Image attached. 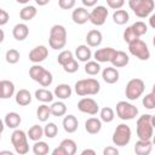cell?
<instances>
[{
	"label": "cell",
	"instance_id": "cell-1",
	"mask_svg": "<svg viewBox=\"0 0 155 155\" xmlns=\"http://www.w3.org/2000/svg\"><path fill=\"white\" fill-rule=\"evenodd\" d=\"M155 127V117L150 114H143L138 117L136 124V132L138 139L142 140H151Z\"/></svg>",
	"mask_w": 155,
	"mask_h": 155
},
{
	"label": "cell",
	"instance_id": "cell-2",
	"mask_svg": "<svg viewBox=\"0 0 155 155\" xmlns=\"http://www.w3.org/2000/svg\"><path fill=\"white\" fill-rule=\"evenodd\" d=\"M75 92L80 97L85 96H94L101 91V84L98 80L93 78L81 79L75 82Z\"/></svg>",
	"mask_w": 155,
	"mask_h": 155
},
{
	"label": "cell",
	"instance_id": "cell-3",
	"mask_svg": "<svg viewBox=\"0 0 155 155\" xmlns=\"http://www.w3.org/2000/svg\"><path fill=\"white\" fill-rule=\"evenodd\" d=\"M48 45L53 50H62L67 45V29L62 24H54L50 29Z\"/></svg>",
	"mask_w": 155,
	"mask_h": 155
},
{
	"label": "cell",
	"instance_id": "cell-4",
	"mask_svg": "<svg viewBox=\"0 0 155 155\" xmlns=\"http://www.w3.org/2000/svg\"><path fill=\"white\" fill-rule=\"evenodd\" d=\"M128 6L137 17L145 18L153 12L155 2L154 0H128Z\"/></svg>",
	"mask_w": 155,
	"mask_h": 155
},
{
	"label": "cell",
	"instance_id": "cell-5",
	"mask_svg": "<svg viewBox=\"0 0 155 155\" xmlns=\"http://www.w3.org/2000/svg\"><path fill=\"white\" fill-rule=\"evenodd\" d=\"M11 143L13 145L15 151L19 155H25L29 151L28 136L23 130L15 128V131L11 134Z\"/></svg>",
	"mask_w": 155,
	"mask_h": 155
},
{
	"label": "cell",
	"instance_id": "cell-6",
	"mask_svg": "<svg viewBox=\"0 0 155 155\" xmlns=\"http://www.w3.org/2000/svg\"><path fill=\"white\" fill-rule=\"evenodd\" d=\"M131 138H132L131 127L126 124H120L114 130L111 140L116 147H125L131 142Z\"/></svg>",
	"mask_w": 155,
	"mask_h": 155
},
{
	"label": "cell",
	"instance_id": "cell-7",
	"mask_svg": "<svg viewBox=\"0 0 155 155\" xmlns=\"http://www.w3.org/2000/svg\"><path fill=\"white\" fill-rule=\"evenodd\" d=\"M144 90H145L144 81L142 79L134 78L127 82L126 88H125V96L130 101H136L144 93Z\"/></svg>",
	"mask_w": 155,
	"mask_h": 155
},
{
	"label": "cell",
	"instance_id": "cell-8",
	"mask_svg": "<svg viewBox=\"0 0 155 155\" xmlns=\"http://www.w3.org/2000/svg\"><path fill=\"white\" fill-rule=\"evenodd\" d=\"M128 51L132 56H134L140 61H148L150 58V51L148 48V45L140 39H136L134 41L130 42Z\"/></svg>",
	"mask_w": 155,
	"mask_h": 155
},
{
	"label": "cell",
	"instance_id": "cell-9",
	"mask_svg": "<svg viewBox=\"0 0 155 155\" xmlns=\"http://www.w3.org/2000/svg\"><path fill=\"white\" fill-rule=\"evenodd\" d=\"M116 115L124 121L133 120L138 115V108L126 101H120L116 104Z\"/></svg>",
	"mask_w": 155,
	"mask_h": 155
},
{
	"label": "cell",
	"instance_id": "cell-10",
	"mask_svg": "<svg viewBox=\"0 0 155 155\" xmlns=\"http://www.w3.org/2000/svg\"><path fill=\"white\" fill-rule=\"evenodd\" d=\"M109 15V11L105 6L103 5H98L96 6L91 12H90V16H88V21L93 24V25H97V27H101L107 21V17Z\"/></svg>",
	"mask_w": 155,
	"mask_h": 155
},
{
	"label": "cell",
	"instance_id": "cell-11",
	"mask_svg": "<svg viewBox=\"0 0 155 155\" xmlns=\"http://www.w3.org/2000/svg\"><path fill=\"white\" fill-rule=\"evenodd\" d=\"M78 109L84 114L96 115L99 111V105L93 98L84 97L78 102Z\"/></svg>",
	"mask_w": 155,
	"mask_h": 155
},
{
	"label": "cell",
	"instance_id": "cell-12",
	"mask_svg": "<svg viewBox=\"0 0 155 155\" xmlns=\"http://www.w3.org/2000/svg\"><path fill=\"white\" fill-rule=\"evenodd\" d=\"M76 150H78V147H76L75 140L67 138L61 142L59 147L52 150V155H74Z\"/></svg>",
	"mask_w": 155,
	"mask_h": 155
},
{
	"label": "cell",
	"instance_id": "cell-13",
	"mask_svg": "<svg viewBox=\"0 0 155 155\" xmlns=\"http://www.w3.org/2000/svg\"><path fill=\"white\" fill-rule=\"evenodd\" d=\"M48 56V48L44 45H39L36 47H34L30 52H29V61L34 64H38V63H41L44 62Z\"/></svg>",
	"mask_w": 155,
	"mask_h": 155
},
{
	"label": "cell",
	"instance_id": "cell-14",
	"mask_svg": "<svg viewBox=\"0 0 155 155\" xmlns=\"http://www.w3.org/2000/svg\"><path fill=\"white\" fill-rule=\"evenodd\" d=\"M115 48L113 47H103V48H98L96 50V52L93 53L94 59L98 63H105V62H110V59L113 58L114 53H115Z\"/></svg>",
	"mask_w": 155,
	"mask_h": 155
},
{
	"label": "cell",
	"instance_id": "cell-15",
	"mask_svg": "<svg viewBox=\"0 0 155 155\" xmlns=\"http://www.w3.org/2000/svg\"><path fill=\"white\" fill-rule=\"evenodd\" d=\"M128 62H130V57L124 51H115L113 58L110 59V63L115 68H124L128 64Z\"/></svg>",
	"mask_w": 155,
	"mask_h": 155
},
{
	"label": "cell",
	"instance_id": "cell-16",
	"mask_svg": "<svg viewBox=\"0 0 155 155\" xmlns=\"http://www.w3.org/2000/svg\"><path fill=\"white\" fill-rule=\"evenodd\" d=\"M90 12L86 10V7H76L71 13V19L75 24H85L88 21Z\"/></svg>",
	"mask_w": 155,
	"mask_h": 155
},
{
	"label": "cell",
	"instance_id": "cell-17",
	"mask_svg": "<svg viewBox=\"0 0 155 155\" xmlns=\"http://www.w3.org/2000/svg\"><path fill=\"white\" fill-rule=\"evenodd\" d=\"M103 41V35L98 29H92L86 35V44L90 47H98Z\"/></svg>",
	"mask_w": 155,
	"mask_h": 155
},
{
	"label": "cell",
	"instance_id": "cell-18",
	"mask_svg": "<svg viewBox=\"0 0 155 155\" xmlns=\"http://www.w3.org/2000/svg\"><path fill=\"white\" fill-rule=\"evenodd\" d=\"M12 35L17 41H23L29 35V27L25 23H17L12 29Z\"/></svg>",
	"mask_w": 155,
	"mask_h": 155
},
{
	"label": "cell",
	"instance_id": "cell-19",
	"mask_svg": "<svg viewBox=\"0 0 155 155\" xmlns=\"http://www.w3.org/2000/svg\"><path fill=\"white\" fill-rule=\"evenodd\" d=\"M119 76H120L119 70H117L115 67H107V68H104L103 71H102V78H103V80H104L107 84H110V85L117 82V81H119Z\"/></svg>",
	"mask_w": 155,
	"mask_h": 155
},
{
	"label": "cell",
	"instance_id": "cell-20",
	"mask_svg": "<svg viewBox=\"0 0 155 155\" xmlns=\"http://www.w3.org/2000/svg\"><path fill=\"white\" fill-rule=\"evenodd\" d=\"M71 93H73V90L68 84H59V85H57L54 87V91H53L54 97H57L61 101L70 98Z\"/></svg>",
	"mask_w": 155,
	"mask_h": 155
},
{
	"label": "cell",
	"instance_id": "cell-21",
	"mask_svg": "<svg viewBox=\"0 0 155 155\" xmlns=\"http://www.w3.org/2000/svg\"><path fill=\"white\" fill-rule=\"evenodd\" d=\"M21 122H22V117H21V115H19L18 113H16V111H10V113H7V114L5 115L4 124H5V126H7L8 128L15 130V128H17V127L21 125Z\"/></svg>",
	"mask_w": 155,
	"mask_h": 155
},
{
	"label": "cell",
	"instance_id": "cell-22",
	"mask_svg": "<svg viewBox=\"0 0 155 155\" xmlns=\"http://www.w3.org/2000/svg\"><path fill=\"white\" fill-rule=\"evenodd\" d=\"M62 125H63V130H64L65 132H68V133H74V132L78 130V127H79V121H78L76 116H74L73 114H69V115L64 116Z\"/></svg>",
	"mask_w": 155,
	"mask_h": 155
},
{
	"label": "cell",
	"instance_id": "cell-23",
	"mask_svg": "<svg viewBox=\"0 0 155 155\" xmlns=\"http://www.w3.org/2000/svg\"><path fill=\"white\" fill-rule=\"evenodd\" d=\"M85 130L90 134H97L102 130V121L97 117H90L85 121Z\"/></svg>",
	"mask_w": 155,
	"mask_h": 155
},
{
	"label": "cell",
	"instance_id": "cell-24",
	"mask_svg": "<svg viewBox=\"0 0 155 155\" xmlns=\"http://www.w3.org/2000/svg\"><path fill=\"white\" fill-rule=\"evenodd\" d=\"M153 150V142L151 140H142L138 139L134 144V153L137 155H149Z\"/></svg>",
	"mask_w": 155,
	"mask_h": 155
},
{
	"label": "cell",
	"instance_id": "cell-25",
	"mask_svg": "<svg viewBox=\"0 0 155 155\" xmlns=\"http://www.w3.org/2000/svg\"><path fill=\"white\" fill-rule=\"evenodd\" d=\"M15 101H16V103H17L18 105L25 107V105H28V104L31 103V94H30V92H29L28 90L21 88L19 91L16 92V94H15Z\"/></svg>",
	"mask_w": 155,
	"mask_h": 155
},
{
	"label": "cell",
	"instance_id": "cell-26",
	"mask_svg": "<svg viewBox=\"0 0 155 155\" xmlns=\"http://www.w3.org/2000/svg\"><path fill=\"white\" fill-rule=\"evenodd\" d=\"M75 56H76L78 61L86 63L92 57V52H91L90 46H87V45H79L75 48Z\"/></svg>",
	"mask_w": 155,
	"mask_h": 155
},
{
	"label": "cell",
	"instance_id": "cell-27",
	"mask_svg": "<svg viewBox=\"0 0 155 155\" xmlns=\"http://www.w3.org/2000/svg\"><path fill=\"white\" fill-rule=\"evenodd\" d=\"M113 21L117 25H124L130 21V15L126 10H121V8L115 10L113 13Z\"/></svg>",
	"mask_w": 155,
	"mask_h": 155
},
{
	"label": "cell",
	"instance_id": "cell-28",
	"mask_svg": "<svg viewBox=\"0 0 155 155\" xmlns=\"http://www.w3.org/2000/svg\"><path fill=\"white\" fill-rule=\"evenodd\" d=\"M36 7L35 6H33V5H27V6H24L21 11H19V17H21V19L22 21H24V22H28V21H30V19H33L35 16H36Z\"/></svg>",
	"mask_w": 155,
	"mask_h": 155
},
{
	"label": "cell",
	"instance_id": "cell-29",
	"mask_svg": "<svg viewBox=\"0 0 155 155\" xmlns=\"http://www.w3.org/2000/svg\"><path fill=\"white\" fill-rule=\"evenodd\" d=\"M35 98L42 103H50L53 101L54 98V94L53 92H51L50 90H46V88H39L35 91Z\"/></svg>",
	"mask_w": 155,
	"mask_h": 155
},
{
	"label": "cell",
	"instance_id": "cell-30",
	"mask_svg": "<svg viewBox=\"0 0 155 155\" xmlns=\"http://www.w3.org/2000/svg\"><path fill=\"white\" fill-rule=\"evenodd\" d=\"M27 136L30 140L33 142H36V140H40L42 137H44V128L40 126V125H33L28 132H27Z\"/></svg>",
	"mask_w": 155,
	"mask_h": 155
},
{
	"label": "cell",
	"instance_id": "cell-31",
	"mask_svg": "<svg viewBox=\"0 0 155 155\" xmlns=\"http://www.w3.org/2000/svg\"><path fill=\"white\" fill-rule=\"evenodd\" d=\"M2 86V96L1 99H8L15 94V85L10 80H1Z\"/></svg>",
	"mask_w": 155,
	"mask_h": 155
},
{
	"label": "cell",
	"instance_id": "cell-32",
	"mask_svg": "<svg viewBox=\"0 0 155 155\" xmlns=\"http://www.w3.org/2000/svg\"><path fill=\"white\" fill-rule=\"evenodd\" d=\"M50 109H51V115L57 116V117L63 116V115H65V113H67V105H65V103L62 102V101L53 102V103L51 104Z\"/></svg>",
	"mask_w": 155,
	"mask_h": 155
},
{
	"label": "cell",
	"instance_id": "cell-33",
	"mask_svg": "<svg viewBox=\"0 0 155 155\" xmlns=\"http://www.w3.org/2000/svg\"><path fill=\"white\" fill-rule=\"evenodd\" d=\"M51 116V109L47 104H41L36 109V117L39 119V121L41 122H46L48 120V117Z\"/></svg>",
	"mask_w": 155,
	"mask_h": 155
},
{
	"label": "cell",
	"instance_id": "cell-34",
	"mask_svg": "<svg viewBox=\"0 0 155 155\" xmlns=\"http://www.w3.org/2000/svg\"><path fill=\"white\" fill-rule=\"evenodd\" d=\"M50 151V147L44 140H36L33 145V153L35 155H46Z\"/></svg>",
	"mask_w": 155,
	"mask_h": 155
},
{
	"label": "cell",
	"instance_id": "cell-35",
	"mask_svg": "<svg viewBox=\"0 0 155 155\" xmlns=\"http://www.w3.org/2000/svg\"><path fill=\"white\" fill-rule=\"evenodd\" d=\"M99 71H101V64L97 61H87L85 63V73L86 74H88L91 76H94Z\"/></svg>",
	"mask_w": 155,
	"mask_h": 155
},
{
	"label": "cell",
	"instance_id": "cell-36",
	"mask_svg": "<svg viewBox=\"0 0 155 155\" xmlns=\"http://www.w3.org/2000/svg\"><path fill=\"white\" fill-rule=\"evenodd\" d=\"M99 117H101V121L103 122H111L115 117V113L110 107H104L99 111Z\"/></svg>",
	"mask_w": 155,
	"mask_h": 155
},
{
	"label": "cell",
	"instance_id": "cell-37",
	"mask_svg": "<svg viewBox=\"0 0 155 155\" xmlns=\"http://www.w3.org/2000/svg\"><path fill=\"white\" fill-rule=\"evenodd\" d=\"M131 28H132L133 33H134L138 38H140L142 35L147 34V31H148V25H147L144 22H142V21H137V22H134V23L131 25Z\"/></svg>",
	"mask_w": 155,
	"mask_h": 155
},
{
	"label": "cell",
	"instance_id": "cell-38",
	"mask_svg": "<svg viewBox=\"0 0 155 155\" xmlns=\"http://www.w3.org/2000/svg\"><path fill=\"white\" fill-rule=\"evenodd\" d=\"M19 58H21V54H19V52H18L16 48H10V50H7L6 53H5V59H6V62L10 63V64H16V63H18Z\"/></svg>",
	"mask_w": 155,
	"mask_h": 155
},
{
	"label": "cell",
	"instance_id": "cell-39",
	"mask_svg": "<svg viewBox=\"0 0 155 155\" xmlns=\"http://www.w3.org/2000/svg\"><path fill=\"white\" fill-rule=\"evenodd\" d=\"M44 70H45V68H44L42 65H40L39 63H38V64H34V65L30 67V69H29V76L31 78V80H34V81L38 82V80L40 79V76H41V74L44 73Z\"/></svg>",
	"mask_w": 155,
	"mask_h": 155
},
{
	"label": "cell",
	"instance_id": "cell-40",
	"mask_svg": "<svg viewBox=\"0 0 155 155\" xmlns=\"http://www.w3.org/2000/svg\"><path fill=\"white\" fill-rule=\"evenodd\" d=\"M142 103H143V105H144L145 109H148V110H153V109L155 108V92L151 91L150 93L145 94V96L143 97Z\"/></svg>",
	"mask_w": 155,
	"mask_h": 155
},
{
	"label": "cell",
	"instance_id": "cell-41",
	"mask_svg": "<svg viewBox=\"0 0 155 155\" xmlns=\"http://www.w3.org/2000/svg\"><path fill=\"white\" fill-rule=\"evenodd\" d=\"M38 82L42 86V87H48L52 82H53V76H52V73L48 71V70H44V73L41 74L40 79L38 80Z\"/></svg>",
	"mask_w": 155,
	"mask_h": 155
},
{
	"label": "cell",
	"instance_id": "cell-42",
	"mask_svg": "<svg viewBox=\"0 0 155 155\" xmlns=\"http://www.w3.org/2000/svg\"><path fill=\"white\" fill-rule=\"evenodd\" d=\"M58 133V127L54 122H48L44 127V136L47 138H54Z\"/></svg>",
	"mask_w": 155,
	"mask_h": 155
},
{
	"label": "cell",
	"instance_id": "cell-43",
	"mask_svg": "<svg viewBox=\"0 0 155 155\" xmlns=\"http://www.w3.org/2000/svg\"><path fill=\"white\" fill-rule=\"evenodd\" d=\"M73 58H74L73 52L69 51V50H64V51H62V52L58 54V57H57V62H58V64L64 65L65 63H68V62H69L70 59H73Z\"/></svg>",
	"mask_w": 155,
	"mask_h": 155
},
{
	"label": "cell",
	"instance_id": "cell-44",
	"mask_svg": "<svg viewBox=\"0 0 155 155\" xmlns=\"http://www.w3.org/2000/svg\"><path fill=\"white\" fill-rule=\"evenodd\" d=\"M62 67H63V70L65 73H68V74H73V73H75V71L79 70V63H78V61L75 58L70 59L68 63H65Z\"/></svg>",
	"mask_w": 155,
	"mask_h": 155
},
{
	"label": "cell",
	"instance_id": "cell-45",
	"mask_svg": "<svg viewBox=\"0 0 155 155\" xmlns=\"http://www.w3.org/2000/svg\"><path fill=\"white\" fill-rule=\"evenodd\" d=\"M136 39H139V38L133 33V30H132L131 25H130V27H127V28L125 29V31H124V40H125V42L130 44V42L134 41Z\"/></svg>",
	"mask_w": 155,
	"mask_h": 155
},
{
	"label": "cell",
	"instance_id": "cell-46",
	"mask_svg": "<svg viewBox=\"0 0 155 155\" xmlns=\"http://www.w3.org/2000/svg\"><path fill=\"white\" fill-rule=\"evenodd\" d=\"M76 4V0H58V6L62 10H71Z\"/></svg>",
	"mask_w": 155,
	"mask_h": 155
},
{
	"label": "cell",
	"instance_id": "cell-47",
	"mask_svg": "<svg viewBox=\"0 0 155 155\" xmlns=\"http://www.w3.org/2000/svg\"><path fill=\"white\" fill-rule=\"evenodd\" d=\"M107 5L113 10H119L125 5V0H105Z\"/></svg>",
	"mask_w": 155,
	"mask_h": 155
},
{
	"label": "cell",
	"instance_id": "cell-48",
	"mask_svg": "<svg viewBox=\"0 0 155 155\" xmlns=\"http://www.w3.org/2000/svg\"><path fill=\"white\" fill-rule=\"evenodd\" d=\"M8 19H10V16H8V13L5 11V10H0V27L1 25H5L7 22H8Z\"/></svg>",
	"mask_w": 155,
	"mask_h": 155
},
{
	"label": "cell",
	"instance_id": "cell-49",
	"mask_svg": "<svg viewBox=\"0 0 155 155\" xmlns=\"http://www.w3.org/2000/svg\"><path fill=\"white\" fill-rule=\"evenodd\" d=\"M119 150L116 147H107L103 149V155H117Z\"/></svg>",
	"mask_w": 155,
	"mask_h": 155
},
{
	"label": "cell",
	"instance_id": "cell-50",
	"mask_svg": "<svg viewBox=\"0 0 155 155\" xmlns=\"http://www.w3.org/2000/svg\"><path fill=\"white\" fill-rule=\"evenodd\" d=\"M97 1L98 0H81L84 7H93V6H96Z\"/></svg>",
	"mask_w": 155,
	"mask_h": 155
},
{
	"label": "cell",
	"instance_id": "cell-51",
	"mask_svg": "<svg viewBox=\"0 0 155 155\" xmlns=\"http://www.w3.org/2000/svg\"><path fill=\"white\" fill-rule=\"evenodd\" d=\"M86 154H91V155H96V151L93 149H84L81 151V155H86Z\"/></svg>",
	"mask_w": 155,
	"mask_h": 155
},
{
	"label": "cell",
	"instance_id": "cell-52",
	"mask_svg": "<svg viewBox=\"0 0 155 155\" xmlns=\"http://www.w3.org/2000/svg\"><path fill=\"white\" fill-rule=\"evenodd\" d=\"M50 1H51V0H35V2H36L39 6H45V5H47Z\"/></svg>",
	"mask_w": 155,
	"mask_h": 155
},
{
	"label": "cell",
	"instance_id": "cell-53",
	"mask_svg": "<svg viewBox=\"0 0 155 155\" xmlns=\"http://www.w3.org/2000/svg\"><path fill=\"white\" fill-rule=\"evenodd\" d=\"M4 128H5V124H4V121L0 119V140H1V133L4 132Z\"/></svg>",
	"mask_w": 155,
	"mask_h": 155
},
{
	"label": "cell",
	"instance_id": "cell-54",
	"mask_svg": "<svg viewBox=\"0 0 155 155\" xmlns=\"http://www.w3.org/2000/svg\"><path fill=\"white\" fill-rule=\"evenodd\" d=\"M4 39H5V33L2 29H0V44L4 41Z\"/></svg>",
	"mask_w": 155,
	"mask_h": 155
},
{
	"label": "cell",
	"instance_id": "cell-55",
	"mask_svg": "<svg viewBox=\"0 0 155 155\" xmlns=\"http://www.w3.org/2000/svg\"><path fill=\"white\" fill-rule=\"evenodd\" d=\"M154 19H155V16L153 15V16H150V27H155V24H154Z\"/></svg>",
	"mask_w": 155,
	"mask_h": 155
},
{
	"label": "cell",
	"instance_id": "cell-56",
	"mask_svg": "<svg viewBox=\"0 0 155 155\" xmlns=\"http://www.w3.org/2000/svg\"><path fill=\"white\" fill-rule=\"evenodd\" d=\"M1 154H7V155H12V151H8V150H1L0 151V155Z\"/></svg>",
	"mask_w": 155,
	"mask_h": 155
},
{
	"label": "cell",
	"instance_id": "cell-57",
	"mask_svg": "<svg viewBox=\"0 0 155 155\" xmlns=\"http://www.w3.org/2000/svg\"><path fill=\"white\" fill-rule=\"evenodd\" d=\"M18 4H23V5H25V4H28L29 2V0H16Z\"/></svg>",
	"mask_w": 155,
	"mask_h": 155
},
{
	"label": "cell",
	"instance_id": "cell-58",
	"mask_svg": "<svg viewBox=\"0 0 155 155\" xmlns=\"http://www.w3.org/2000/svg\"><path fill=\"white\" fill-rule=\"evenodd\" d=\"M1 96H2V86H1V80H0V99H1Z\"/></svg>",
	"mask_w": 155,
	"mask_h": 155
},
{
	"label": "cell",
	"instance_id": "cell-59",
	"mask_svg": "<svg viewBox=\"0 0 155 155\" xmlns=\"http://www.w3.org/2000/svg\"><path fill=\"white\" fill-rule=\"evenodd\" d=\"M0 10H1V7H0Z\"/></svg>",
	"mask_w": 155,
	"mask_h": 155
}]
</instances>
